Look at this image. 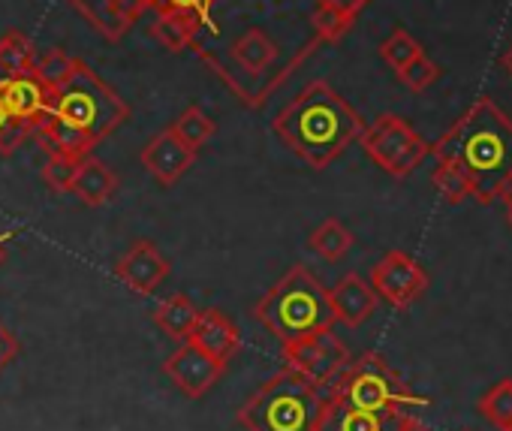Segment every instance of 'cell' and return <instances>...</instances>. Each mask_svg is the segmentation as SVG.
<instances>
[{
  "label": "cell",
  "instance_id": "obj_21",
  "mask_svg": "<svg viewBox=\"0 0 512 431\" xmlns=\"http://www.w3.org/2000/svg\"><path fill=\"white\" fill-rule=\"evenodd\" d=\"M154 323L166 332V335H172V338H178V341H187V335L193 332V326H196V317H199V308L184 296V293H175V296H166L157 308H154Z\"/></svg>",
  "mask_w": 512,
  "mask_h": 431
},
{
  "label": "cell",
  "instance_id": "obj_16",
  "mask_svg": "<svg viewBox=\"0 0 512 431\" xmlns=\"http://www.w3.org/2000/svg\"><path fill=\"white\" fill-rule=\"evenodd\" d=\"M401 419L404 416L371 413V410H359V407L335 401V398H323L317 431H395L401 425Z\"/></svg>",
  "mask_w": 512,
  "mask_h": 431
},
{
  "label": "cell",
  "instance_id": "obj_15",
  "mask_svg": "<svg viewBox=\"0 0 512 431\" xmlns=\"http://www.w3.org/2000/svg\"><path fill=\"white\" fill-rule=\"evenodd\" d=\"M190 344H196L199 350L211 353L214 359L220 362H229L238 347H241V335H238V326L220 311V308H205L199 311L196 317V326L193 332L187 335Z\"/></svg>",
  "mask_w": 512,
  "mask_h": 431
},
{
  "label": "cell",
  "instance_id": "obj_7",
  "mask_svg": "<svg viewBox=\"0 0 512 431\" xmlns=\"http://www.w3.org/2000/svg\"><path fill=\"white\" fill-rule=\"evenodd\" d=\"M359 145L392 178H407L431 151V145L401 115L392 112L368 124L359 136Z\"/></svg>",
  "mask_w": 512,
  "mask_h": 431
},
{
  "label": "cell",
  "instance_id": "obj_34",
  "mask_svg": "<svg viewBox=\"0 0 512 431\" xmlns=\"http://www.w3.org/2000/svg\"><path fill=\"white\" fill-rule=\"evenodd\" d=\"M16 356H19V341L4 323H0V371L10 368L16 362Z\"/></svg>",
  "mask_w": 512,
  "mask_h": 431
},
{
  "label": "cell",
  "instance_id": "obj_25",
  "mask_svg": "<svg viewBox=\"0 0 512 431\" xmlns=\"http://www.w3.org/2000/svg\"><path fill=\"white\" fill-rule=\"evenodd\" d=\"M76 58H70L64 49H49L46 55H40L37 61H34V76L46 85V88H52L55 94L73 79V73H76Z\"/></svg>",
  "mask_w": 512,
  "mask_h": 431
},
{
  "label": "cell",
  "instance_id": "obj_35",
  "mask_svg": "<svg viewBox=\"0 0 512 431\" xmlns=\"http://www.w3.org/2000/svg\"><path fill=\"white\" fill-rule=\"evenodd\" d=\"M395 431H431V428H425V425L410 413V416H404V419H401V425H398Z\"/></svg>",
  "mask_w": 512,
  "mask_h": 431
},
{
  "label": "cell",
  "instance_id": "obj_1",
  "mask_svg": "<svg viewBox=\"0 0 512 431\" xmlns=\"http://www.w3.org/2000/svg\"><path fill=\"white\" fill-rule=\"evenodd\" d=\"M428 154L437 163L455 166L470 181V199L491 205L512 181V118L494 100L479 97Z\"/></svg>",
  "mask_w": 512,
  "mask_h": 431
},
{
  "label": "cell",
  "instance_id": "obj_5",
  "mask_svg": "<svg viewBox=\"0 0 512 431\" xmlns=\"http://www.w3.org/2000/svg\"><path fill=\"white\" fill-rule=\"evenodd\" d=\"M323 398H335L353 404L359 410L386 413V416H407L416 407H428L425 395H416L380 353H362L350 359L341 374L323 386Z\"/></svg>",
  "mask_w": 512,
  "mask_h": 431
},
{
  "label": "cell",
  "instance_id": "obj_23",
  "mask_svg": "<svg viewBox=\"0 0 512 431\" xmlns=\"http://www.w3.org/2000/svg\"><path fill=\"white\" fill-rule=\"evenodd\" d=\"M353 242H356L353 233H350L341 221H335V218L323 221V224L311 233V239H308L311 251L320 254V257L329 260V263H338L341 257H347L350 248H353Z\"/></svg>",
  "mask_w": 512,
  "mask_h": 431
},
{
  "label": "cell",
  "instance_id": "obj_14",
  "mask_svg": "<svg viewBox=\"0 0 512 431\" xmlns=\"http://www.w3.org/2000/svg\"><path fill=\"white\" fill-rule=\"evenodd\" d=\"M377 302L380 299H377L374 287L362 275H356V272L344 275L329 290V305H332L335 323H344L350 329H359L365 320H371L374 311H377Z\"/></svg>",
  "mask_w": 512,
  "mask_h": 431
},
{
  "label": "cell",
  "instance_id": "obj_10",
  "mask_svg": "<svg viewBox=\"0 0 512 431\" xmlns=\"http://www.w3.org/2000/svg\"><path fill=\"white\" fill-rule=\"evenodd\" d=\"M226 362L214 359L211 353L199 350L196 344L184 341L166 362H163V374L187 395V398H202L211 392V386L223 377Z\"/></svg>",
  "mask_w": 512,
  "mask_h": 431
},
{
  "label": "cell",
  "instance_id": "obj_18",
  "mask_svg": "<svg viewBox=\"0 0 512 431\" xmlns=\"http://www.w3.org/2000/svg\"><path fill=\"white\" fill-rule=\"evenodd\" d=\"M70 193H76L85 205L100 208V205H106L118 193V175L103 160L85 157V160H79V169H76V178L70 184Z\"/></svg>",
  "mask_w": 512,
  "mask_h": 431
},
{
  "label": "cell",
  "instance_id": "obj_38",
  "mask_svg": "<svg viewBox=\"0 0 512 431\" xmlns=\"http://www.w3.org/2000/svg\"><path fill=\"white\" fill-rule=\"evenodd\" d=\"M503 67H506V70L512 73V49H509V52L503 55Z\"/></svg>",
  "mask_w": 512,
  "mask_h": 431
},
{
  "label": "cell",
  "instance_id": "obj_17",
  "mask_svg": "<svg viewBox=\"0 0 512 431\" xmlns=\"http://www.w3.org/2000/svg\"><path fill=\"white\" fill-rule=\"evenodd\" d=\"M31 136L40 139V145H43L46 154H67V157H76V160L91 157L94 145H100V142L91 139L85 130L73 127L70 121H64V118H58V115H52V109H49V115L34 127Z\"/></svg>",
  "mask_w": 512,
  "mask_h": 431
},
{
  "label": "cell",
  "instance_id": "obj_39",
  "mask_svg": "<svg viewBox=\"0 0 512 431\" xmlns=\"http://www.w3.org/2000/svg\"><path fill=\"white\" fill-rule=\"evenodd\" d=\"M506 431H512V425H509V428H506Z\"/></svg>",
  "mask_w": 512,
  "mask_h": 431
},
{
  "label": "cell",
  "instance_id": "obj_4",
  "mask_svg": "<svg viewBox=\"0 0 512 431\" xmlns=\"http://www.w3.org/2000/svg\"><path fill=\"white\" fill-rule=\"evenodd\" d=\"M323 392L293 368L272 374L238 410L247 431H317Z\"/></svg>",
  "mask_w": 512,
  "mask_h": 431
},
{
  "label": "cell",
  "instance_id": "obj_19",
  "mask_svg": "<svg viewBox=\"0 0 512 431\" xmlns=\"http://www.w3.org/2000/svg\"><path fill=\"white\" fill-rule=\"evenodd\" d=\"M278 55H281L278 43H275L269 34H263L260 28L244 31V34L232 43V58H235V64H238L241 70L253 73V76H260L263 70H269V67L278 61Z\"/></svg>",
  "mask_w": 512,
  "mask_h": 431
},
{
  "label": "cell",
  "instance_id": "obj_11",
  "mask_svg": "<svg viewBox=\"0 0 512 431\" xmlns=\"http://www.w3.org/2000/svg\"><path fill=\"white\" fill-rule=\"evenodd\" d=\"M52 100H55V91L46 88L34 73L0 79V103H4L13 121H22L25 127H31V133L49 115Z\"/></svg>",
  "mask_w": 512,
  "mask_h": 431
},
{
  "label": "cell",
  "instance_id": "obj_36",
  "mask_svg": "<svg viewBox=\"0 0 512 431\" xmlns=\"http://www.w3.org/2000/svg\"><path fill=\"white\" fill-rule=\"evenodd\" d=\"M500 202H503V208H506V221H509V227H512V181L503 187V193H500Z\"/></svg>",
  "mask_w": 512,
  "mask_h": 431
},
{
  "label": "cell",
  "instance_id": "obj_8",
  "mask_svg": "<svg viewBox=\"0 0 512 431\" xmlns=\"http://www.w3.org/2000/svg\"><path fill=\"white\" fill-rule=\"evenodd\" d=\"M350 359H353L350 350L344 347L341 338H335L332 329L311 332L305 338H296V341L284 344V362H287V368L299 371L305 380H311L320 389L326 383H332Z\"/></svg>",
  "mask_w": 512,
  "mask_h": 431
},
{
  "label": "cell",
  "instance_id": "obj_22",
  "mask_svg": "<svg viewBox=\"0 0 512 431\" xmlns=\"http://www.w3.org/2000/svg\"><path fill=\"white\" fill-rule=\"evenodd\" d=\"M34 61H37V49L25 34L10 31V34L0 37V79L31 73Z\"/></svg>",
  "mask_w": 512,
  "mask_h": 431
},
{
  "label": "cell",
  "instance_id": "obj_13",
  "mask_svg": "<svg viewBox=\"0 0 512 431\" xmlns=\"http://www.w3.org/2000/svg\"><path fill=\"white\" fill-rule=\"evenodd\" d=\"M193 151L172 133V130H163L157 133L139 154L142 166L163 184V187H172L190 166H193Z\"/></svg>",
  "mask_w": 512,
  "mask_h": 431
},
{
  "label": "cell",
  "instance_id": "obj_24",
  "mask_svg": "<svg viewBox=\"0 0 512 431\" xmlns=\"http://www.w3.org/2000/svg\"><path fill=\"white\" fill-rule=\"evenodd\" d=\"M476 410L500 431H506L512 425V377L497 380L494 386H488L482 392V398L476 401Z\"/></svg>",
  "mask_w": 512,
  "mask_h": 431
},
{
  "label": "cell",
  "instance_id": "obj_6",
  "mask_svg": "<svg viewBox=\"0 0 512 431\" xmlns=\"http://www.w3.org/2000/svg\"><path fill=\"white\" fill-rule=\"evenodd\" d=\"M52 115L70 121L73 127L85 130L91 139L100 142L130 118V106L88 64L79 61L73 79L55 94Z\"/></svg>",
  "mask_w": 512,
  "mask_h": 431
},
{
  "label": "cell",
  "instance_id": "obj_33",
  "mask_svg": "<svg viewBox=\"0 0 512 431\" xmlns=\"http://www.w3.org/2000/svg\"><path fill=\"white\" fill-rule=\"evenodd\" d=\"M211 4H214V0H157L154 7H160V10H184V13H196L199 19H205Z\"/></svg>",
  "mask_w": 512,
  "mask_h": 431
},
{
  "label": "cell",
  "instance_id": "obj_37",
  "mask_svg": "<svg viewBox=\"0 0 512 431\" xmlns=\"http://www.w3.org/2000/svg\"><path fill=\"white\" fill-rule=\"evenodd\" d=\"M10 239H13V233L0 236V266H4V263H7V257H10V254H7V242H10Z\"/></svg>",
  "mask_w": 512,
  "mask_h": 431
},
{
  "label": "cell",
  "instance_id": "obj_31",
  "mask_svg": "<svg viewBox=\"0 0 512 431\" xmlns=\"http://www.w3.org/2000/svg\"><path fill=\"white\" fill-rule=\"evenodd\" d=\"M311 25H314V31H317L320 40L335 43V40H341L353 28V19H344V16H338V13H332L326 7H317L314 16H311Z\"/></svg>",
  "mask_w": 512,
  "mask_h": 431
},
{
  "label": "cell",
  "instance_id": "obj_3",
  "mask_svg": "<svg viewBox=\"0 0 512 431\" xmlns=\"http://www.w3.org/2000/svg\"><path fill=\"white\" fill-rule=\"evenodd\" d=\"M253 317L281 344L335 326L329 290L305 266H293L269 293H263V299L253 305Z\"/></svg>",
  "mask_w": 512,
  "mask_h": 431
},
{
  "label": "cell",
  "instance_id": "obj_26",
  "mask_svg": "<svg viewBox=\"0 0 512 431\" xmlns=\"http://www.w3.org/2000/svg\"><path fill=\"white\" fill-rule=\"evenodd\" d=\"M193 154L214 136V121L199 109V106H190V109H184L175 121H172V127H169Z\"/></svg>",
  "mask_w": 512,
  "mask_h": 431
},
{
  "label": "cell",
  "instance_id": "obj_28",
  "mask_svg": "<svg viewBox=\"0 0 512 431\" xmlns=\"http://www.w3.org/2000/svg\"><path fill=\"white\" fill-rule=\"evenodd\" d=\"M416 55H422V46L404 31V28H395L386 40H383V46H380V58L398 73L401 67H407Z\"/></svg>",
  "mask_w": 512,
  "mask_h": 431
},
{
  "label": "cell",
  "instance_id": "obj_30",
  "mask_svg": "<svg viewBox=\"0 0 512 431\" xmlns=\"http://www.w3.org/2000/svg\"><path fill=\"white\" fill-rule=\"evenodd\" d=\"M76 169H79V160L76 157H67V154H49L46 166H43V181L58 190V193H70V184L76 178Z\"/></svg>",
  "mask_w": 512,
  "mask_h": 431
},
{
  "label": "cell",
  "instance_id": "obj_20",
  "mask_svg": "<svg viewBox=\"0 0 512 431\" xmlns=\"http://www.w3.org/2000/svg\"><path fill=\"white\" fill-rule=\"evenodd\" d=\"M199 22H202V19H199L196 13L160 10L157 22L151 25V34H154V40H157L163 49H169V52H184V49L193 43L196 31H199Z\"/></svg>",
  "mask_w": 512,
  "mask_h": 431
},
{
  "label": "cell",
  "instance_id": "obj_32",
  "mask_svg": "<svg viewBox=\"0 0 512 431\" xmlns=\"http://www.w3.org/2000/svg\"><path fill=\"white\" fill-rule=\"evenodd\" d=\"M317 7H326V10L356 22V16L368 7V0H317Z\"/></svg>",
  "mask_w": 512,
  "mask_h": 431
},
{
  "label": "cell",
  "instance_id": "obj_27",
  "mask_svg": "<svg viewBox=\"0 0 512 431\" xmlns=\"http://www.w3.org/2000/svg\"><path fill=\"white\" fill-rule=\"evenodd\" d=\"M431 181H434V187H437V193H440V199H443L446 205H461L464 199L473 196L470 181H467L455 166H449V163H437Z\"/></svg>",
  "mask_w": 512,
  "mask_h": 431
},
{
  "label": "cell",
  "instance_id": "obj_12",
  "mask_svg": "<svg viewBox=\"0 0 512 431\" xmlns=\"http://www.w3.org/2000/svg\"><path fill=\"white\" fill-rule=\"evenodd\" d=\"M118 281H124L133 293L139 296H151L163 278L169 275V260L163 257V251L154 242H136L115 266Z\"/></svg>",
  "mask_w": 512,
  "mask_h": 431
},
{
  "label": "cell",
  "instance_id": "obj_9",
  "mask_svg": "<svg viewBox=\"0 0 512 431\" xmlns=\"http://www.w3.org/2000/svg\"><path fill=\"white\" fill-rule=\"evenodd\" d=\"M368 284L374 287L377 299L389 302L392 308H410L428 290V272L407 251H389L371 269Z\"/></svg>",
  "mask_w": 512,
  "mask_h": 431
},
{
  "label": "cell",
  "instance_id": "obj_29",
  "mask_svg": "<svg viewBox=\"0 0 512 431\" xmlns=\"http://www.w3.org/2000/svg\"><path fill=\"white\" fill-rule=\"evenodd\" d=\"M398 79H401L410 91H425V88H431V85L440 79V67L422 52V55H416L407 67L398 70Z\"/></svg>",
  "mask_w": 512,
  "mask_h": 431
},
{
  "label": "cell",
  "instance_id": "obj_2",
  "mask_svg": "<svg viewBox=\"0 0 512 431\" xmlns=\"http://www.w3.org/2000/svg\"><path fill=\"white\" fill-rule=\"evenodd\" d=\"M272 127L311 169H326L359 142L365 121L329 82L317 79L275 115Z\"/></svg>",
  "mask_w": 512,
  "mask_h": 431
}]
</instances>
